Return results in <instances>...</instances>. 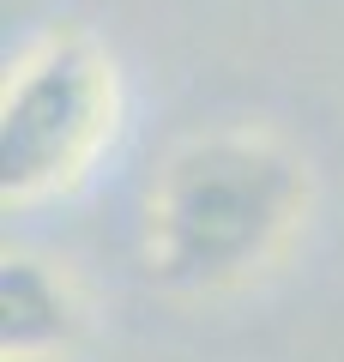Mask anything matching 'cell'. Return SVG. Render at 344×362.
<instances>
[{"label":"cell","instance_id":"6da1fadb","mask_svg":"<svg viewBox=\"0 0 344 362\" xmlns=\"http://www.w3.org/2000/svg\"><path fill=\"white\" fill-rule=\"evenodd\" d=\"M314 211V169L266 127H212L164 157L145 194L139 259L169 296H224L266 278Z\"/></svg>","mask_w":344,"mask_h":362},{"label":"cell","instance_id":"7a4b0ae2","mask_svg":"<svg viewBox=\"0 0 344 362\" xmlns=\"http://www.w3.org/2000/svg\"><path fill=\"white\" fill-rule=\"evenodd\" d=\"M121 66L91 30L55 25L6 66L0 90V194L42 206L73 194L121 133Z\"/></svg>","mask_w":344,"mask_h":362},{"label":"cell","instance_id":"3957f363","mask_svg":"<svg viewBox=\"0 0 344 362\" xmlns=\"http://www.w3.org/2000/svg\"><path fill=\"white\" fill-rule=\"evenodd\" d=\"M85 290L61 259L13 247L0 259V356L6 362H67L85 344Z\"/></svg>","mask_w":344,"mask_h":362}]
</instances>
